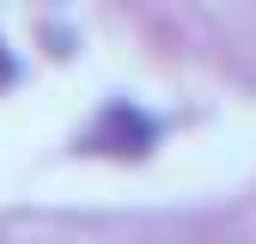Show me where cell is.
Returning a JSON list of instances; mask_svg holds the SVG:
<instances>
[]
</instances>
